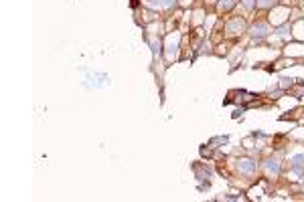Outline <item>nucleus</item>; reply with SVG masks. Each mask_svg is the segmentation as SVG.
Instances as JSON below:
<instances>
[{"mask_svg":"<svg viewBox=\"0 0 304 202\" xmlns=\"http://www.w3.org/2000/svg\"><path fill=\"white\" fill-rule=\"evenodd\" d=\"M254 168V164H249V160H243L241 162V170H245V172H249Z\"/></svg>","mask_w":304,"mask_h":202,"instance_id":"1","label":"nucleus"},{"mask_svg":"<svg viewBox=\"0 0 304 202\" xmlns=\"http://www.w3.org/2000/svg\"><path fill=\"white\" fill-rule=\"evenodd\" d=\"M231 6H233V0H225V2H221V8H225V10L231 8Z\"/></svg>","mask_w":304,"mask_h":202,"instance_id":"2","label":"nucleus"}]
</instances>
